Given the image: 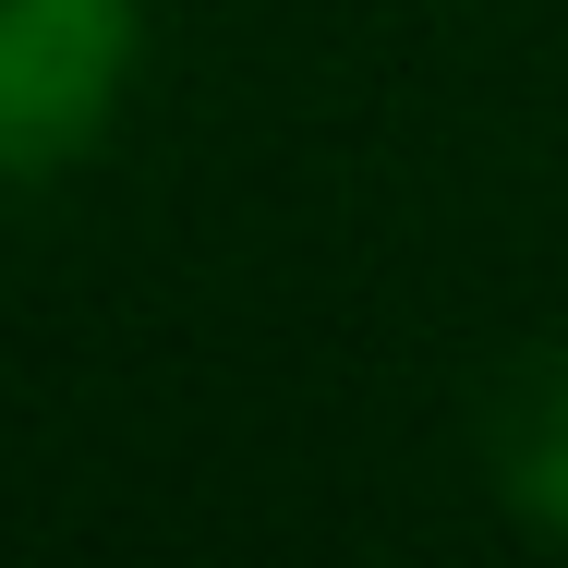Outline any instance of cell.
<instances>
[{"label": "cell", "instance_id": "6da1fadb", "mask_svg": "<svg viewBox=\"0 0 568 568\" xmlns=\"http://www.w3.org/2000/svg\"><path fill=\"white\" fill-rule=\"evenodd\" d=\"M133 49V0H0V182H61L73 158H98Z\"/></svg>", "mask_w": 568, "mask_h": 568}, {"label": "cell", "instance_id": "7a4b0ae2", "mask_svg": "<svg viewBox=\"0 0 568 568\" xmlns=\"http://www.w3.org/2000/svg\"><path fill=\"white\" fill-rule=\"evenodd\" d=\"M484 471L532 532L568 545V351H520L484 387Z\"/></svg>", "mask_w": 568, "mask_h": 568}]
</instances>
